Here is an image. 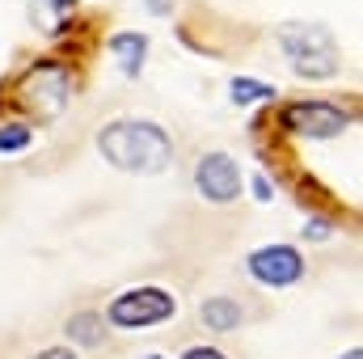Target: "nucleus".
<instances>
[{"mask_svg":"<svg viewBox=\"0 0 363 359\" xmlns=\"http://www.w3.org/2000/svg\"><path fill=\"white\" fill-rule=\"evenodd\" d=\"M97 153L123 174H161L174 161V140L148 118H114L97 131Z\"/></svg>","mask_w":363,"mask_h":359,"instance_id":"f257e3e1","label":"nucleus"},{"mask_svg":"<svg viewBox=\"0 0 363 359\" xmlns=\"http://www.w3.org/2000/svg\"><path fill=\"white\" fill-rule=\"evenodd\" d=\"M279 47L283 55L291 60V72L304 77V81H325L338 72V43L330 38L325 26H304V21H291V26H279Z\"/></svg>","mask_w":363,"mask_h":359,"instance_id":"f03ea898","label":"nucleus"},{"mask_svg":"<svg viewBox=\"0 0 363 359\" xmlns=\"http://www.w3.org/2000/svg\"><path fill=\"white\" fill-rule=\"evenodd\" d=\"M68 97H72V72H68L64 64H51V60L30 64L26 77L17 81V101H21L30 114H38V118L64 114Z\"/></svg>","mask_w":363,"mask_h":359,"instance_id":"7ed1b4c3","label":"nucleus"},{"mask_svg":"<svg viewBox=\"0 0 363 359\" xmlns=\"http://www.w3.org/2000/svg\"><path fill=\"white\" fill-rule=\"evenodd\" d=\"M178 313V300L165 292V287H131L123 296L110 300L106 309V326H118V330H148V326H161Z\"/></svg>","mask_w":363,"mask_h":359,"instance_id":"20e7f679","label":"nucleus"},{"mask_svg":"<svg viewBox=\"0 0 363 359\" xmlns=\"http://www.w3.org/2000/svg\"><path fill=\"white\" fill-rule=\"evenodd\" d=\"M194 190L207 203H237L241 199V165L228 153H203L194 165Z\"/></svg>","mask_w":363,"mask_h":359,"instance_id":"39448f33","label":"nucleus"},{"mask_svg":"<svg viewBox=\"0 0 363 359\" xmlns=\"http://www.w3.org/2000/svg\"><path fill=\"white\" fill-rule=\"evenodd\" d=\"M347 110L334 106V101H291L283 110V127L296 131V136H308V140H330V136H342L347 131Z\"/></svg>","mask_w":363,"mask_h":359,"instance_id":"423d86ee","label":"nucleus"},{"mask_svg":"<svg viewBox=\"0 0 363 359\" xmlns=\"http://www.w3.org/2000/svg\"><path fill=\"white\" fill-rule=\"evenodd\" d=\"M245 270L267 287H291L296 279H304V258L296 245H262L245 258Z\"/></svg>","mask_w":363,"mask_h":359,"instance_id":"0eeeda50","label":"nucleus"},{"mask_svg":"<svg viewBox=\"0 0 363 359\" xmlns=\"http://www.w3.org/2000/svg\"><path fill=\"white\" fill-rule=\"evenodd\" d=\"M110 55L118 60L123 77H140V72H144V55H148V38H144V34H135V30L110 34Z\"/></svg>","mask_w":363,"mask_h":359,"instance_id":"6e6552de","label":"nucleus"},{"mask_svg":"<svg viewBox=\"0 0 363 359\" xmlns=\"http://www.w3.org/2000/svg\"><path fill=\"white\" fill-rule=\"evenodd\" d=\"M199 317H203V326H207V330L228 334V330H237V326H241V304H237V300H228V296H211V300H203Z\"/></svg>","mask_w":363,"mask_h":359,"instance_id":"1a4fd4ad","label":"nucleus"},{"mask_svg":"<svg viewBox=\"0 0 363 359\" xmlns=\"http://www.w3.org/2000/svg\"><path fill=\"white\" fill-rule=\"evenodd\" d=\"M68 338L77 347H101L106 343V317L101 313H77V317H68Z\"/></svg>","mask_w":363,"mask_h":359,"instance_id":"9d476101","label":"nucleus"},{"mask_svg":"<svg viewBox=\"0 0 363 359\" xmlns=\"http://www.w3.org/2000/svg\"><path fill=\"white\" fill-rule=\"evenodd\" d=\"M228 89H233V101L237 106H254V101H271L274 97V89L267 81H250V77H237Z\"/></svg>","mask_w":363,"mask_h":359,"instance_id":"9b49d317","label":"nucleus"},{"mask_svg":"<svg viewBox=\"0 0 363 359\" xmlns=\"http://www.w3.org/2000/svg\"><path fill=\"white\" fill-rule=\"evenodd\" d=\"M30 127H21V123H9V127H0V153H21V148H30Z\"/></svg>","mask_w":363,"mask_h":359,"instance_id":"f8f14e48","label":"nucleus"},{"mask_svg":"<svg viewBox=\"0 0 363 359\" xmlns=\"http://www.w3.org/2000/svg\"><path fill=\"white\" fill-rule=\"evenodd\" d=\"M300 233H304L308 241H325V237H330V220H308Z\"/></svg>","mask_w":363,"mask_h":359,"instance_id":"ddd939ff","label":"nucleus"},{"mask_svg":"<svg viewBox=\"0 0 363 359\" xmlns=\"http://www.w3.org/2000/svg\"><path fill=\"white\" fill-rule=\"evenodd\" d=\"M174 4H178V0H144V9H148L152 17H169V13H174Z\"/></svg>","mask_w":363,"mask_h":359,"instance_id":"4468645a","label":"nucleus"},{"mask_svg":"<svg viewBox=\"0 0 363 359\" xmlns=\"http://www.w3.org/2000/svg\"><path fill=\"white\" fill-rule=\"evenodd\" d=\"M182 359H228V355H224V351H216V347H190Z\"/></svg>","mask_w":363,"mask_h":359,"instance_id":"2eb2a0df","label":"nucleus"},{"mask_svg":"<svg viewBox=\"0 0 363 359\" xmlns=\"http://www.w3.org/2000/svg\"><path fill=\"white\" fill-rule=\"evenodd\" d=\"M34 359H77V351H68V347H47V351H38Z\"/></svg>","mask_w":363,"mask_h":359,"instance_id":"dca6fc26","label":"nucleus"},{"mask_svg":"<svg viewBox=\"0 0 363 359\" xmlns=\"http://www.w3.org/2000/svg\"><path fill=\"white\" fill-rule=\"evenodd\" d=\"M254 190H258V199H262V203H271V199H274V186H271L267 178H262V174L254 178Z\"/></svg>","mask_w":363,"mask_h":359,"instance_id":"f3484780","label":"nucleus"},{"mask_svg":"<svg viewBox=\"0 0 363 359\" xmlns=\"http://www.w3.org/2000/svg\"><path fill=\"white\" fill-rule=\"evenodd\" d=\"M342 359H363V351H359V347H351V351H347Z\"/></svg>","mask_w":363,"mask_h":359,"instance_id":"a211bd4d","label":"nucleus"},{"mask_svg":"<svg viewBox=\"0 0 363 359\" xmlns=\"http://www.w3.org/2000/svg\"><path fill=\"white\" fill-rule=\"evenodd\" d=\"M144 359H165V355H144Z\"/></svg>","mask_w":363,"mask_h":359,"instance_id":"6ab92c4d","label":"nucleus"}]
</instances>
